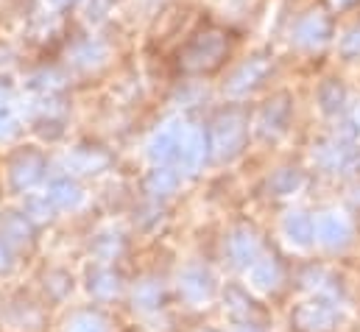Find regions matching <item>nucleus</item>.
Returning <instances> with one entry per match:
<instances>
[{
	"instance_id": "nucleus-1",
	"label": "nucleus",
	"mask_w": 360,
	"mask_h": 332,
	"mask_svg": "<svg viewBox=\"0 0 360 332\" xmlns=\"http://www.w3.org/2000/svg\"><path fill=\"white\" fill-rule=\"evenodd\" d=\"M327 37H330V20H327L321 11H310V14L302 17L299 25H296V42H299V45L316 48V45H321Z\"/></svg>"
},
{
	"instance_id": "nucleus-2",
	"label": "nucleus",
	"mask_w": 360,
	"mask_h": 332,
	"mask_svg": "<svg viewBox=\"0 0 360 332\" xmlns=\"http://www.w3.org/2000/svg\"><path fill=\"white\" fill-rule=\"evenodd\" d=\"M341 51L344 56H360V25L347 31V37L341 39Z\"/></svg>"
},
{
	"instance_id": "nucleus-3",
	"label": "nucleus",
	"mask_w": 360,
	"mask_h": 332,
	"mask_svg": "<svg viewBox=\"0 0 360 332\" xmlns=\"http://www.w3.org/2000/svg\"><path fill=\"white\" fill-rule=\"evenodd\" d=\"M333 3H335V6H338V8H347V6H352V3H355V0H333Z\"/></svg>"
},
{
	"instance_id": "nucleus-4",
	"label": "nucleus",
	"mask_w": 360,
	"mask_h": 332,
	"mask_svg": "<svg viewBox=\"0 0 360 332\" xmlns=\"http://www.w3.org/2000/svg\"><path fill=\"white\" fill-rule=\"evenodd\" d=\"M56 3H73V0H56Z\"/></svg>"
}]
</instances>
